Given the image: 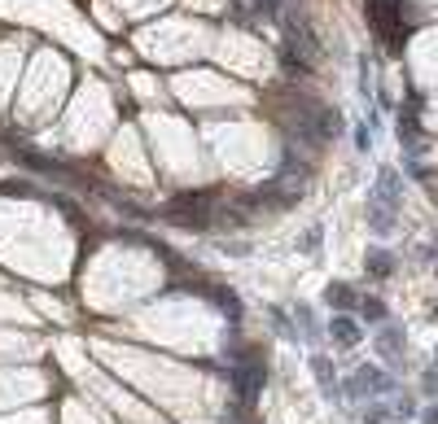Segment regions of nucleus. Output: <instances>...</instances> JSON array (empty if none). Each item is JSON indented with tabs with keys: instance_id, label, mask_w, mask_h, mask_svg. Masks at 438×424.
I'll list each match as a JSON object with an SVG mask.
<instances>
[{
	"instance_id": "1",
	"label": "nucleus",
	"mask_w": 438,
	"mask_h": 424,
	"mask_svg": "<svg viewBox=\"0 0 438 424\" xmlns=\"http://www.w3.org/2000/svg\"><path fill=\"white\" fill-rule=\"evenodd\" d=\"M390 389H395V381L386 377L381 368H360V372L346 381V394H351V398H386Z\"/></svg>"
},
{
	"instance_id": "2",
	"label": "nucleus",
	"mask_w": 438,
	"mask_h": 424,
	"mask_svg": "<svg viewBox=\"0 0 438 424\" xmlns=\"http://www.w3.org/2000/svg\"><path fill=\"white\" fill-rule=\"evenodd\" d=\"M368 202H372V206H386V210H399V202H403V179H399L395 167H386V171L377 175V184H372Z\"/></svg>"
},
{
	"instance_id": "3",
	"label": "nucleus",
	"mask_w": 438,
	"mask_h": 424,
	"mask_svg": "<svg viewBox=\"0 0 438 424\" xmlns=\"http://www.w3.org/2000/svg\"><path fill=\"white\" fill-rule=\"evenodd\" d=\"M329 337H333V346H342V350H355L364 341V328L355 324L346 311H333V319H329Z\"/></svg>"
},
{
	"instance_id": "4",
	"label": "nucleus",
	"mask_w": 438,
	"mask_h": 424,
	"mask_svg": "<svg viewBox=\"0 0 438 424\" xmlns=\"http://www.w3.org/2000/svg\"><path fill=\"white\" fill-rule=\"evenodd\" d=\"M324 306L329 311H360V293H355L351 285H342V280H333V285H324Z\"/></svg>"
},
{
	"instance_id": "5",
	"label": "nucleus",
	"mask_w": 438,
	"mask_h": 424,
	"mask_svg": "<svg viewBox=\"0 0 438 424\" xmlns=\"http://www.w3.org/2000/svg\"><path fill=\"white\" fill-rule=\"evenodd\" d=\"M312 372H316V381H320V394H324V398H329V402L342 398V389H337V381H333V363H329V354H312Z\"/></svg>"
},
{
	"instance_id": "6",
	"label": "nucleus",
	"mask_w": 438,
	"mask_h": 424,
	"mask_svg": "<svg viewBox=\"0 0 438 424\" xmlns=\"http://www.w3.org/2000/svg\"><path fill=\"white\" fill-rule=\"evenodd\" d=\"M395 254L390 250H368V258H364V271H368V280H390L395 275Z\"/></svg>"
},
{
	"instance_id": "7",
	"label": "nucleus",
	"mask_w": 438,
	"mask_h": 424,
	"mask_svg": "<svg viewBox=\"0 0 438 424\" xmlns=\"http://www.w3.org/2000/svg\"><path fill=\"white\" fill-rule=\"evenodd\" d=\"M377 350H381V358H390V363H399V358H403V328H399V324H381Z\"/></svg>"
},
{
	"instance_id": "8",
	"label": "nucleus",
	"mask_w": 438,
	"mask_h": 424,
	"mask_svg": "<svg viewBox=\"0 0 438 424\" xmlns=\"http://www.w3.org/2000/svg\"><path fill=\"white\" fill-rule=\"evenodd\" d=\"M268 319H272V333H277V337H285V341H298V324H289V315L281 311V306H272V311H268Z\"/></svg>"
},
{
	"instance_id": "9",
	"label": "nucleus",
	"mask_w": 438,
	"mask_h": 424,
	"mask_svg": "<svg viewBox=\"0 0 438 424\" xmlns=\"http://www.w3.org/2000/svg\"><path fill=\"white\" fill-rule=\"evenodd\" d=\"M294 315H298V333H302L307 341H316V337H320V328H316V315H312V306H307V302H298V306H294Z\"/></svg>"
},
{
	"instance_id": "10",
	"label": "nucleus",
	"mask_w": 438,
	"mask_h": 424,
	"mask_svg": "<svg viewBox=\"0 0 438 424\" xmlns=\"http://www.w3.org/2000/svg\"><path fill=\"white\" fill-rule=\"evenodd\" d=\"M360 315H364L368 324H386V315H390V311H386L381 298H360Z\"/></svg>"
},
{
	"instance_id": "11",
	"label": "nucleus",
	"mask_w": 438,
	"mask_h": 424,
	"mask_svg": "<svg viewBox=\"0 0 438 424\" xmlns=\"http://www.w3.org/2000/svg\"><path fill=\"white\" fill-rule=\"evenodd\" d=\"M320 241H324V227L320 223H312V227H307V232H302V254H320Z\"/></svg>"
},
{
	"instance_id": "12",
	"label": "nucleus",
	"mask_w": 438,
	"mask_h": 424,
	"mask_svg": "<svg viewBox=\"0 0 438 424\" xmlns=\"http://www.w3.org/2000/svg\"><path fill=\"white\" fill-rule=\"evenodd\" d=\"M386 420H390V407H386V402H377V398H372V402L364 407V424H386Z\"/></svg>"
},
{
	"instance_id": "13",
	"label": "nucleus",
	"mask_w": 438,
	"mask_h": 424,
	"mask_svg": "<svg viewBox=\"0 0 438 424\" xmlns=\"http://www.w3.org/2000/svg\"><path fill=\"white\" fill-rule=\"evenodd\" d=\"M421 389H425L430 398L438 394V368H425V377H421Z\"/></svg>"
},
{
	"instance_id": "14",
	"label": "nucleus",
	"mask_w": 438,
	"mask_h": 424,
	"mask_svg": "<svg viewBox=\"0 0 438 424\" xmlns=\"http://www.w3.org/2000/svg\"><path fill=\"white\" fill-rule=\"evenodd\" d=\"M395 411L408 420V416H416V402H412V398H395Z\"/></svg>"
},
{
	"instance_id": "15",
	"label": "nucleus",
	"mask_w": 438,
	"mask_h": 424,
	"mask_svg": "<svg viewBox=\"0 0 438 424\" xmlns=\"http://www.w3.org/2000/svg\"><path fill=\"white\" fill-rule=\"evenodd\" d=\"M421 424H438V402H434V407H425V411H421Z\"/></svg>"
},
{
	"instance_id": "16",
	"label": "nucleus",
	"mask_w": 438,
	"mask_h": 424,
	"mask_svg": "<svg viewBox=\"0 0 438 424\" xmlns=\"http://www.w3.org/2000/svg\"><path fill=\"white\" fill-rule=\"evenodd\" d=\"M425 254H430V258H434V263H438V245H430V250H425Z\"/></svg>"
}]
</instances>
